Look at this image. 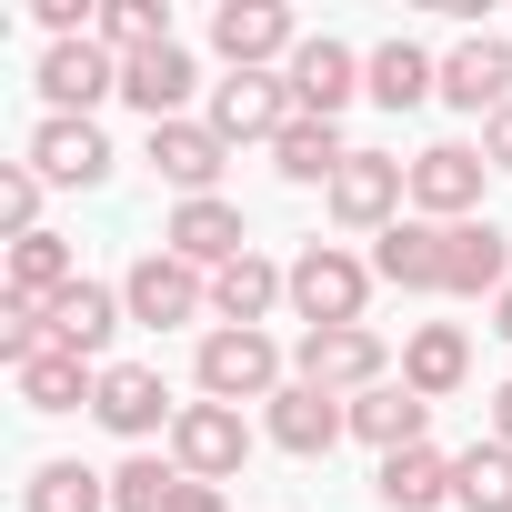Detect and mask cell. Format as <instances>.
I'll return each instance as SVG.
<instances>
[{"mask_svg":"<svg viewBox=\"0 0 512 512\" xmlns=\"http://www.w3.org/2000/svg\"><path fill=\"white\" fill-rule=\"evenodd\" d=\"M282 302H292V262H272V251H241L231 272H211V322L231 332H262Z\"/></svg>","mask_w":512,"mask_h":512,"instance_id":"20","label":"cell"},{"mask_svg":"<svg viewBox=\"0 0 512 512\" xmlns=\"http://www.w3.org/2000/svg\"><path fill=\"white\" fill-rule=\"evenodd\" d=\"M282 81H292L302 121H342L352 101H372V91H362V51H352V41H332V31H312V41L292 51V71H282Z\"/></svg>","mask_w":512,"mask_h":512,"instance_id":"15","label":"cell"},{"mask_svg":"<svg viewBox=\"0 0 512 512\" xmlns=\"http://www.w3.org/2000/svg\"><path fill=\"white\" fill-rule=\"evenodd\" d=\"M41 191H51V181H41L31 161L0 171V241H31V231H41Z\"/></svg>","mask_w":512,"mask_h":512,"instance_id":"33","label":"cell"},{"mask_svg":"<svg viewBox=\"0 0 512 512\" xmlns=\"http://www.w3.org/2000/svg\"><path fill=\"white\" fill-rule=\"evenodd\" d=\"M372 272H382L392 292H442V221L402 211V221L372 241Z\"/></svg>","mask_w":512,"mask_h":512,"instance_id":"26","label":"cell"},{"mask_svg":"<svg viewBox=\"0 0 512 512\" xmlns=\"http://www.w3.org/2000/svg\"><path fill=\"white\" fill-rule=\"evenodd\" d=\"M352 442H372L382 462L392 452H412V442H432V402L392 372V382H372V392H352Z\"/></svg>","mask_w":512,"mask_h":512,"instance_id":"23","label":"cell"},{"mask_svg":"<svg viewBox=\"0 0 512 512\" xmlns=\"http://www.w3.org/2000/svg\"><path fill=\"white\" fill-rule=\"evenodd\" d=\"M302 41H312V31L282 11V0H221V11H211V51H221V71H292Z\"/></svg>","mask_w":512,"mask_h":512,"instance_id":"7","label":"cell"},{"mask_svg":"<svg viewBox=\"0 0 512 512\" xmlns=\"http://www.w3.org/2000/svg\"><path fill=\"white\" fill-rule=\"evenodd\" d=\"M482 161H492V171H512V101L482 121Z\"/></svg>","mask_w":512,"mask_h":512,"instance_id":"35","label":"cell"},{"mask_svg":"<svg viewBox=\"0 0 512 512\" xmlns=\"http://www.w3.org/2000/svg\"><path fill=\"white\" fill-rule=\"evenodd\" d=\"M171 492H181L171 452H121L111 462V512H171Z\"/></svg>","mask_w":512,"mask_h":512,"instance_id":"32","label":"cell"},{"mask_svg":"<svg viewBox=\"0 0 512 512\" xmlns=\"http://www.w3.org/2000/svg\"><path fill=\"white\" fill-rule=\"evenodd\" d=\"M141 161H151V171H161L181 201H211V191H221V171H231V141H221V131L191 111V121H161V131L141 141Z\"/></svg>","mask_w":512,"mask_h":512,"instance_id":"16","label":"cell"},{"mask_svg":"<svg viewBox=\"0 0 512 512\" xmlns=\"http://www.w3.org/2000/svg\"><path fill=\"white\" fill-rule=\"evenodd\" d=\"M452 512H512V442H462L452 452Z\"/></svg>","mask_w":512,"mask_h":512,"instance_id":"30","label":"cell"},{"mask_svg":"<svg viewBox=\"0 0 512 512\" xmlns=\"http://www.w3.org/2000/svg\"><path fill=\"white\" fill-rule=\"evenodd\" d=\"M121 101L161 131V121H191V101H211V81H201V61H191V41H161V51H141V61H121Z\"/></svg>","mask_w":512,"mask_h":512,"instance_id":"12","label":"cell"},{"mask_svg":"<svg viewBox=\"0 0 512 512\" xmlns=\"http://www.w3.org/2000/svg\"><path fill=\"white\" fill-rule=\"evenodd\" d=\"M482 181H492V161H482V141H432V151H412V211L422 221H482Z\"/></svg>","mask_w":512,"mask_h":512,"instance_id":"9","label":"cell"},{"mask_svg":"<svg viewBox=\"0 0 512 512\" xmlns=\"http://www.w3.org/2000/svg\"><path fill=\"white\" fill-rule=\"evenodd\" d=\"M322 211H332L342 231H372V241H382V231L412 211V161H392V151H352V161L332 171Z\"/></svg>","mask_w":512,"mask_h":512,"instance_id":"5","label":"cell"},{"mask_svg":"<svg viewBox=\"0 0 512 512\" xmlns=\"http://www.w3.org/2000/svg\"><path fill=\"white\" fill-rule=\"evenodd\" d=\"M191 482H231L241 462H251V422L231 412V402H181V422H171V442H161Z\"/></svg>","mask_w":512,"mask_h":512,"instance_id":"13","label":"cell"},{"mask_svg":"<svg viewBox=\"0 0 512 512\" xmlns=\"http://www.w3.org/2000/svg\"><path fill=\"white\" fill-rule=\"evenodd\" d=\"M0 282H11V302H61L71 282H81V251L61 241V231H31V241H0Z\"/></svg>","mask_w":512,"mask_h":512,"instance_id":"25","label":"cell"},{"mask_svg":"<svg viewBox=\"0 0 512 512\" xmlns=\"http://www.w3.org/2000/svg\"><path fill=\"white\" fill-rule=\"evenodd\" d=\"M121 302L141 332H181V322H211V272H191L181 251H141L121 272Z\"/></svg>","mask_w":512,"mask_h":512,"instance_id":"6","label":"cell"},{"mask_svg":"<svg viewBox=\"0 0 512 512\" xmlns=\"http://www.w3.org/2000/svg\"><path fill=\"white\" fill-rule=\"evenodd\" d=\"M402 382H412L422 402H452V392L472 382V332H462V322H412V332H402Z\"/></svg>","mask_w":512,"mask_h":512,"instance_id":"24","label":"cell"},{"mask_svg":"<svg viewBox=\"0 0 512 512\" xmlns=\"http://www.w3.org/2000/svg\"><path fill=\"white\" fill-rule=\"evenodd\" d=\"M502 292H512V231L452 221L442 231V302H502Z\"/></svg>","mask_w":512,"mask_h":512,"instance_id":"14","label":"cell"},{"mask_svg":"<svg viewBox=\"0 0 512 512\" xmlns=\"http://www.w3.org/2000/svg\"><path fill=\"white\" fill-rule=\"evenodd\" d=\"M11 382H21V412H91V402H101V362H81V352H61V342H51L41 362H21Z\"/></svg>","mask_w":512,"mask_h":512,"instance_id":"27","label":"cell"},{"mask_svg":"<svg viewBox=\"0 0 512 512\" xmlns=\"http://www.w3.org/2000/svg\"><path fill=\"white\" fill-rule=\"evenodd\" d=\"M41 352H51V312H41V302H11V292H0V362L21 372V362H41Z\"/></svg>","mask_w":512,"mask_h":512,"instance_id":"34","label":"cell"},{"mask_svg":"<svg viewBox=\"0 0 512 512\" xmlns=\"http://www.w3.org/2000/svg\"><path fill=\"white\" fill-rule=\"evenodd\" d=\"M362 91L382 111H422V101H442V51H422L412 31H392L382 51H362Z\"/></svg>","mask_w":512,"mask_h":512,"instance_id":"21","label":"cell"},{"mask_svg":"<svg viewBox=\"0 0 512 512\" xmlns=\"http://www.w3.org/2000/svg\"><path fill=\"white\" fill-rule=\"evenodd\" d=\"M191 382H201V402H272L282 382H292V352L272 342V332H231V322H211L201 332V352H191Z\"/></svg>","mask_w":512,"mask_h":512,"instance_id":"2","label":"cell"},{"mask_svg":"<svg viewBox=\"0 0 512 512\" xmlns=\"http://www.w3.org/2000/svg\"><path fill=\"white\" fill-rule=\"evenodd\" d=\"M502 101H512V41H502V31H462V41L442 51V111L492 121Z\"/></svg>","mask_w":512,"mask_h":512,"instance_id":"17","label":"cell"},{"mask_svg":"<svg viewBox=\"0 0 512 512\" xmlns=\"http://www.w3.org/2000/svg\"><path fill=\"white\" fill-rule=\"evenodd\" d=\"M21 512H111V472H91V462H31Z\"/></svg>","mask_w":512,"mask_h":512,"instance_id":"31","label":"cell"},{"mask_svg":"<svg viewBox=\"0 0 512 512\" xmlns=\"http://www.w3.org/2000/svg\"><path fill=\"white\" fill-rule=\"evenodd\" d=\"M111 91H121V61H111L101 41H51V51H41V111L91 121Z\"/></svg>","mask_w":512,"mask_h":512,"instance_id":"18","label":"cell"},{"mask_svg":"<svg viewBox=\"0 0 512 512\" xmlns=\"http://www.w3.org/2000/svg\"><path fill=\"white\" fill-rule=\"evenodd\" d=\"M121 322H131L121 282H91V272L51 302V342H61V352H81V362H111V332H121Z\"/></svg>","mask_w":512,"mask_h":512,"instance_id":"22","label":"cell"},{"mask_svg":"<svg viewBox=\"0 0 512 512\" xmlns=\"http://www.w3.org/2000/svg\"><path fill=\"white\" fill-rule=\"evenodd\" d=\"M292 382H312V392H372V382H392V342L372 332V322H342V332H292Z\"/></svg>","mask_w":512,"mask_h":512,"instance_id":"3","label":"cell"},{"mask_svg":"<svg viewBox=\"0 0 512 512\" xmlns=\"http://www.w3.org/2000/svg\"><path fill=\"white\" fill-rule=\"evenodd\" d=\"M51 191H101L111 171H121V151H111V131L101 121H61V111H41V131H31V151H21Z\"/></svg>","mask_w":512,"mask_h":512,"instance_id":"10","label":"cell"},{"mask_svg":"<svg viewBox=\"0 0 512 512\" xmlns=\"http://www.w3.org/2000/svg\"><path fill=\"white\" fill-rule=\"evenodd\" d=\"M482 432H492V442H512V382H492V392H482Z\"/></svg>","mask_w":512,"mask_h":512,"instance_id":"37","label":"cell"},{"mask_svg":"<svg viewBox=\"0 0 512 512\" xmlns=\"http://www.w3.org/2000/svg\"><path fill=\"white\" fill-rule=\"evenodd\" d=\"M352 161V141H342V121H292L282 141H272V171L292 181V191H332V171Z\"/></svg>","mask_w":512,"mask_h":512,"instance_id":"29","label":"cell"},{"mask_svg":"<svg viewBox=\"0 0 512 512\" xmlns=\"http://www.w3.org/2000/svg\"><path fill=\"white\" fill-rule=\"evenodd\" d=\"M372 251H352V241H302L292 251V322L302 332H342V322H362L372 312Z\"/></svg>","mask_w":512,"mask_h":512,"instance_id":"1","label":"cell"},{"mask_svg":"<svg viewBox=\"0 0 512 512\" xmlns=\"http://www.w3.org/2000/svg\"><path fill=\"white\" fill-rule=\"evenodd\" d=\"M372 492H382V512H442V502H452V452L412 442V452L372 462Z\"/></svg>","mask_w":512,"mask_h":512,"instance_id":"28","label":"cell"},{"mask_svg":"<svg viewBox=\"0 0 512 512\" xmlns=\"http://www.w3.org/2000/svg\"><path fill=\"white\" fill-rule=\"evenodd\" d=\"M91 422L121 432L131 452H151V442H171L181 402H171V382H161L151 362H101V402H91Z\"/></svg>","mask_w":512,"mask_h":512,"instance_id":"8","label":"cell"},{"mask_svg":"<svg viewBox=\"0 0 512 512\" xmlns=\"http://www.w3.org/2000/svg\"><path fill=\"white\" fill-rule=\"evenodd\" d=\"M161 251H181L191 272H231L241 251H251V231H241V201H171V221H161Z\"/></svg>","mask_w":512,"mask_h":512,"instance_id":"19","label":"cell"},{"mask_svg":"<svg viewBox=\"0 0 512 512\" xmlns=\"http://www.w3.org/2000/svg\"><path fill=\"white\" fill-rule=\"evenodd\" d=\"M492 332H502V342H512V292H502V302H492Z\"/></svg>","mask_w":512,"mask_h":512,"instance_id":"38","label":"cell"},{"mask_svg":"<svg viewBox=\"0 0 512 512\" xmlns=\"http://www.w3.org/2000/svg\"><path fill=\"white\" fill-rule=\"evenodd\" d=\"M171 512H231V502H221V482H191V472H181V492H171Z\"/></svg>","mask_w":512,"mask_h":512,"instance_id":"36","label":"cell"},{"mask_svg":"<svg viewBox=\"0 0 512 512\" xmlns=\"http://www.w3.org/2000/svg\"><path fill=\"white\" fill-rule=\"evenodd\" d=\"M201 121H211L231 151H241V141H262V151H272V141L302 121V101H292V81H282V71H221V81H211V101H201Z\"/></svg>","mask_w":512,"mask_h":512,"instance_id":"4","label":"cell"},{"mask_svg":"<svg viewBox=\"0 0 512 512\" xmlns=\"http://www.w3.org/2000/svg\"><path fill=\"white\" fill-rule=\"evenodd\" d=\"M262 442L292 452V462H322L332 442H352V402H342V392H312V382H282V392L262 402Z\"/></svg>","mask_w":512,"mask_h":512,"instance_id":"11","label":"cell"}]
</instances>
